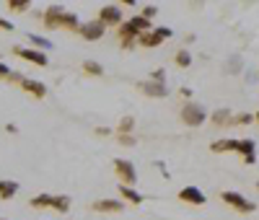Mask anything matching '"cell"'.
Wrapping results in <instances>:
<instances>
[{
  "mask_svg": "<svg viewBox=\"0 0 259 220\" xmlns=\"http://www.w3.org/2000/svg\"><path fill=\"white\" fill-rule=\"evenodd\" d=\"M174 60H177V65H179V68H189V65H192V55H189L187 50H179Z\"/></svg>",
  "mask_w": 259,
  "mask_h": 220,
  "instance_id": "24",
  "label": "cell"
},
{
  "mask_svg": "<svg viewBox=\"0 0 259 220\" xmlns=\"http://www.w3.org/2000/svg\"><path fill=\"white\" fill-rule=\"evenodd\" d=\"M117 140H119L122 145H135V138H130V135H119Z\"/></svg>",
  "mask_w": 259,
  "mask_h": 220,
  "instance_id": "31",
  "label": "cell"
},
{
  "mask_svg": "<svg viewBox=\"0 0 259 220\" xmlns=\"http://www.w3.org/2000/svg\"><path fill=\"white\" fill-rule=\"evenodd\" d=\"M254 119H256V122H259V112H256V114H254Z\"/></svg>",
  "mask_w": 259,
  "mask_h": 220,
  "instance_id": "33",
  "label": "cell"
},
{
  "mask_svg": "<svg viewBox=\"0 0 259 220\" xmlns=\"http://www.w3.org/2000/svg\"><path fill=\"white\" fill-rule=\"evenodd\" d=\"M114 171H117V176L122 179V184H135L138 182V171H135V166L130 163V161H124V158H117L114 161Z\"/></svg>",
  "mask_w": 259,
  "mask_h": 220,
  "instance_id": "7",
  "label": "cell"
},
{
  "mask_svg": "<svg viewBox=\"0 0 259 220\" xmlns=\"http://www.w3.org/2000/svg\"><path fill=\"white\" fill-rule=\"evenodd\" d=\"M179 200L187 202V205H205L207 197H205L202 189H197V187H184V189L179 192Z\"/></svg>",
  "mask_w": 259,
  "mask_h": 220,
  "instance_id": "9",
  "label": "cell"
},
{
  "mask_svg": "<svg viewBox=\"0 0 259 220\" xmlns=\"http://www.w3.org/2000/svg\"><path fill=\"white\" fill-rule=\"evenodd\" d=\"M138 88H140V91H145L148 96H153V99H163L168 94V88L163 83H153V80H143V83H138Z\"/></svg>",
  "mask_w": 259,
  "mask_h": 220,
  "instance_id": "11",
  "label": "cell"
},
{
  "mask_svg": "<svg viewBox=\"0 0 259 220\" xmlns=\"http://www.w3.org/2000/svg\"><path fill=\"white\" fill-rule=\"evenodd\" d=\"M221 200L226 202V205H231L233 210H239V212H254V202H249L246 197L241 194V192H233V189H226V192H221Z\"/></svg>",
  "mask_w": 259,
  "mask_h": 220,
  "instance_id": "3",
  "label": "cell"
},
{
  "mask_svg": "<svg viewBox=\"0 0 259 220\" xmlns=\"http://www.w3.org/2000/svg\"><path fill=\"white\" fill-rule=\"evenodd\" d=\"M119 197L127 200L130 205H140L143 202V194L138 189H133V187H127V184H119Z\"/></svg>",
  "mask_w": 259,
  "mask_h": 220,
  "instance_id": "16",
  "label": "cell"
},
{
  "mask_svg": "<svg viewBox=\"0 0 259 220\" xmlns=\"http://www.w3.org/2000/svg\"><path fill=\"white\" fill-rule=\"evenodd\" d=\"M13 73H11V68H8V65L6 62H0V78H11Z\"/></svg>",
  "mask_w": 259,
  "mask_h": 220,
  "instance_id": "30",
  "label": "cell"
},
{
  "mask_svg": "<svg viewBox=\"0 0 259 220\" xmlns=\"http://www.w3.org/2000/svg\"><path fill=\"white\" fill-rule=\"evenodd\" d=\"M52 210H57V212H68L70 210V197H55L52 200Z\"/></svg>",
  "mask_w": 259,
  "mask_h": 220,
  "instance_id": "21",
  "label": "cell"
},
{
  "mask_svg": "<svg viewBox=\"0 0 259 220\" xmlns=\"http://www.w3.org/2000/svg\"><path fill=\"white\" fill-rule=\"evenodd\" d=\"M18 192V184L11 179H0V200H13Z\"/></svg>",
  "mask_w": 259,
  "mask_h": 220,
  "instance_id": "18",
  "label": "cell"
},
{
  "mask_svg": "<svg viewBox=\"0 0 259 220\" xmlns=\"http://www.w3.org/2000/svg\"><path fill=\"white\" fill-rule=\"evenodd\" d=\"M78 34H80L85 41H99V39L106 34V26L101 24L99 18H96V21H85V24H80Z\"/></svg>",
  "mask_w": 259,
  "mask_h": 220,
  "instance_id": "4",
  "label": "cell"
},
{
  "mask_svg": "<svg viewBox=\"0 0 259 220\" xmlns=\"http://www.w3.org/2000/svg\"><path fill=\"white\" fill-rule=\"evenodd\" d=\"M8 8H11V11H29L31 3H29V0H11Z\"/></svg>",
  "mask_w": 259,
  "mask_h": 220,
  "instance_id": "26",
  "label": "cell"
},
{
  "mask_svg": "<svg viewBox=\"0 0 259 220\" xmlns=\"http://www.w3.org/2000/svg\"><path fill=\"white\" fill-rule=\"evenodd\" d=\"M156 13H158V8H156V6H143V11H140V16H145L148 21H150V18H153Z\"/></svg>",
  "mask_w": 259,
  "mask_h": 220,
  "instance_id": "28",
  "label": "cell"
},
{
  "mask_svg": "<svg viewBox=\"0 0 259 220\" xmlns=\"http://www.w3.org/2000/svg\"><path fill=\"white\" fill-rule=\"evenodd\" d=\"M122 207H124L122 200H96L94 202L96 212H122Z\"/></svg>",
  "mask_w": 259,
  "mask_h": 220,
  "instance_id": "15",
  "label": "cell"
},
{
  "mask_svg": "<svg viewBox=\"0 0 259 220\" xmlns=\"http://www.w3.org/2000/svg\"><path fill=\"white\" fill-rule=\"evenodd\" d=\"M171 34H174V31H171L168 26H158V29H153V31L143 34V36L138 39V44H143V47H158L163 39H171Z\"/></svg>",
  "mask_w": 259,
  "mask_h": 220,
  "instance_id": "5",
  "label": "cell"
},
{
  "mask_svg": "<svg viewBox=\"0 0 259 220\" xmlns=\"http://www.w3.org/2000/svg\"><path fill=\"white\" fill-rule=\"evenodd\" d=\"M210 119H212L215 124H226V122H231V112H228V109H215Z\"/></svg>",
  "mask_w": 259,
  "mask_h": 220,
  "instance_id": "22",
  "label": "cell"
},
{
  "mask_svg": "<svg viewBox=\"0 0 259 220\" xmlns=\"http://www.w3.org/2000/svg\"><path fill=\"white\" fill-rule=\"evenodd\" d=\"M117 31H119V41H122V47H133V44L140 39V34H138L133 26H130V21H124V24H122Z\"/></svg>",
  "mask_w": 259,
  "mask_h": 220,
  "instance_id": "12",
  "label": "cell"
},
{
  "mask_svg": "<svg viewBox=\"0 0 259 220\" xmlns=\"http://www.w3.org/2000/svg\"><path fill=\"white\" fill-rule=\"evenodd\" d=\"M0 29H6V31H13V24L8 18H0Z\"/></svg>",
  "mask_w": 259,
  "mask_h": 220,
  "instance_id": "32",
  "label": "cell"
},
{
  "mask_svg": "<svg viewBox=\"0 0 259 220\" xmlns=\"http://www.w3.org/2000/svg\"><path fill=\"white\" fill-rule=\"evenodd\" d=\"M29 39L36 44L39 50H52V41H50V39H45V36H39V34H29Z\"/></svg>",
  "mask_w": 259,
  "mask_h": 220,
  "instance_id": "25",
  "label": "cell"
},
{
  "mask_svg": "<svg viewBox=\"0 0 259 220\" xmlns=\"http://www.w3.org/2000/svg\"><path fill=\"white\" fill-rule=\"evenodd\" d=\"M13 52L21 57V60H29L34 65H39V68H47L50 65V57L41 52V50H26V47H13Z\"/></svg>",
  "mask_w": 259,
  "mask_h": 220,
  "instance_id": "8",
  "label": "cell"
},
{
  "mask_svg": "<svg viewBox=\"0 0 259 220\" xmlns=\"http://www.w3.org/2000/svg\"><path fill=\"white\" fill-rule=\"evenodd\" d=\"M127 21H130V26H133L140 36H143V34H148V31H153V26H150V21H148L145 16H140V13H138V16H133V18H127Z\"/></svg>",
  "mask_w": 259,
  "mask_h": 220,
  "instance_id": "17",
  "label": "cell"
},
{
  "mask_svg": "<svg viewBox=\"0 0 259 220\" xmlns=\"http://www.w3.org/2000/svg\"><path fill=\"white\" fill-rule=\"evenodd\" d=\"M256 189H259V182H256Z\"/></svg>",
  "mask_w": 259,
  "mask_h": 220,
  "instance_id": "34",
  "label": "cell"
},
{
  "mask_svg": "<svg viewBox=\"0 0 259 220\" xmlns=\"http://www.w3.org/2000/svg\"><path fill=\"white\" fill-rule=\"evenodd\" d=\"M133 127H135V119H133V117H122L119 124H117L119 135H130V129H133Z\"/></svg>",
  "mask_w": 259,
  "mask_h": 220,
  "instance_id": "23",
  "label": "cell"
},
{
  "mask_svg": "<svg viewBox=\"0 0 259 220\" xmlns=\"http://www.w3.org/2000/svg\"><path fill=\"white\" fill-rule=\"evenodd\" d=\"M45 26L47 29H60V26H65V29H80V24H78V16L75 13H68L62 6H50L47 8V13H45Z\"/></svg>",
  "mask_w": 259,
  "mask_h": 220,
  "instance_id": "1",
  "label": "cell"
},
{
  "mask_svg": "<svg viewBox=\"0 0 259 220\" xmlns=\"http://www.w3.org/2000/svg\"><path fill=\"white\" fill-rule=\"evenodd\" d=\"M239 153H241V158H244V163H256V143L251 140V138H244V140H239Z\"/></svg>",
  "mask_w": 259,
  "mask_h": 220,
  "instance_id": "10",
  "label": "cell"
},
{
  "mask_svg": "<svg viewBox=\"0 0 259 220\" xmlns=\"http://www.w3.org/2000/svg\"><path fill=\"white\" fill-rule=\"evenodd\" d=\"M99 21L104 26H122L124 24V16H122V11L117 8V6H101V11H99Z\"/></svg>",
  "mask_w": 259,
  "mask_h": 220,
  "instance_id": "6",
  "label": "cell"
},
{
  "mask_svg": "<svg viewBox=\"0 0 259 220\" xmlns=\"http://www.w3.org/2000/svg\"><path fill=\"white\" fill-rule=\"evenodd\" d=\"M83 73H89V75H104V68H101L96 60H83Z\"/></svg>",
  "mask_w": 259,
  "mask_h": 220,
  "instance_id": "20",
  "label": "cell"
},
{
  "mask_svg": "<svg viewBox=\"0 0 259 220\" xmlns=\"http://www.w3.org/2000/svg\"><path fill=\"white\" fill-rule=\"evenodd\" d=\"M163 75H166V73L158 68V70H153V75H150V78H153V83H163V85H166V78H163Z\"/></svg>",
  "mask_w": 259,
  "mask_h": 220,
  "instance_id": "29",
  "label": "cell"
},
{
  "mask_svg": "<svg viewBox=\"0 0 259 220\" xmlns=\"http://www.w3.org/2000/svg\"><path fill=\"white\" fill-rule=\"evenodd\" d=\"M210 150L212 153H239V140L236 138H223V140H215L212 145H210Z\"/></svg>",
  "mask_w": 259,
  "mask_h": 220,
  "instance_id": "14",
  "label": "cell"
},
{
  "mask_svg": "<svg viewBox=\"0 0 259 220\" xmlns=\"http://www.w3.org/2000/svg\"><path fill=\"white\" fill-rule=\"evenodd\" d=\"M21 88H24L26 94L36 96V99H45V96H47V85L39 83V80H31V78H24V80H21Z\"/></svg>",
  "mask_w": 259,
  "mask_h": 220,
  "instance_id": "13",
  "label": "cell"
},
{
  "mask_svg": "<svg viewBox=\"0 0 259 220\" xmlns=\"http://www.w3.org/2000/svg\"><path fill=\"white\" fill-rule=\"evenodd\" d=\"M52 200L55 197L52 194H36V197H31V207H52Z\"/></svg>",
  "mask_w": 259,
  "mask_h": 220,
  "instance_id": "19",
  "label": "cell"
},
{
  "mask_svg": "<svg viewBox=\"0 0 259 220\" xmlns=\"http://www.w3.org/2000/svg\"><path fill=\"white\" fill-rule=\"evenodd\" d=\"M251 122H256V119H254V114H249V112H244V114L236 117V124H251Z\"/></svg>",
  "mask_w": 259,
  "mask_h": 220,
  "instance_id": "27",
  "label": "cell"
},
{
  "mask_svg": "<svg viewBox=\"0 0 259 220\" xmlns=\"http://www.w3.org/2000/svg\"><path fill=\"white\" fill-rule=\"evenodd\" d=\"M205 119H207V112H205L202 104H194V101H187V104H184V109H182V122H184L187 127H200V124H205Z\"/></svg>",
  "mask_w": 259,
  "mask_h": 220,
  "instance_id": "2",
  "label": "cell"
}]
</instances>
